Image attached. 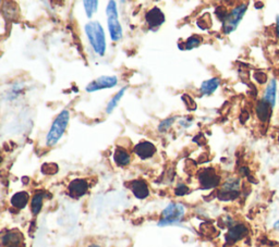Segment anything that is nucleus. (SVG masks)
Instances as JSON below:
<instances>
[{
  "label": "nucleus",
  "mask_w": 279,
  "mask_h": 247,
  "mask_svg": "<svg viewBox=\"0 0 279 247\" xmlns=\"http://www.w3.org/2000/svg\"><path fill=\"white\" fill-rule=\"evenodd\" d=\"M130 190L138 199H145L150 195L149 185L144 180H133L130 184Z\"/></svg>",
  "instance_id": "12"
},
{
  "label": "nucleus",
  "mask_w": 279,
  "mask_h": 247,
  "mask_svg": "<svg viewBox=\"0 0 279 247\" xmlns=\"http://www.w3.org/2000/svg\"><path fill=\"white\" fill-rule=\"evenodd\" d=\"M176 120H177V117H170V118L163 120V121L160 123V125H158V131L165 132V131L169 130L171 128V125L174 123Z\"/></svg>",
  "instance_id": "25"
},
{
  "label": "nucleus",
  "mask_w": 279,
  "mask_h": 247,
  "mask_svg": "<svg viewBox=\"0 0 279 247\" xmlns=\"http://www.w3.org/2000/svg\"><path fill=\"white\" fill-rule=\"evenodd\" d=\"M276 92H277V82H276L275 78H273V79H271L270 83L267 84L264 96H263V99L266 100L269 103H271V106L273 108H274L276 105Z\"/></svg>",
  "instance_id": "17"
},
{
  "label": "nucleus",
  "mask_w": 279,
  "mask_h": 247,
  "mask_svg": "<svg viewBox=\"0 0 279 247\" xmlns=\"http://www.w3.org/2000/svg\"><path fill=\"white\" fill-rule=\"evenodd\" d=\"M274 228L276 230H279V220H277L275 223H274Z\"/></svg>",
  "instance_id": "32"
},
{
  "label": "nucleus",
  "mask_w": 279,
  "mask_h": 247,
  "mask_svg": "<svg viewBox=\"0 0 279 247\" xmlns=\"http://www.w3.org/2000/svg\"><path fill=\"white\" fill-rule=\"evenodd\" d=\"M89 191V183L84 179H74L68 185V194L72 198H81Z\"/></svg>",
  "instance_id": "9"
},
{
  "label": "nucleus",
  "mask_w": 279,
  "mask_h": 247,
  "mask_svg": "<svg viewBox=\"0 0 279 247\" xmlns=\"http://www.w3.org/2000/svg\"><path fill=\"white\" fill-rule=\"evenodd\" d=\"M247 10L248 3H240L237 7H234L230 12H228L225 21L223 22V30L225 34H230V33L237 30Z\"/></svg>",
  "instance_id": "4"
},
{
  "label": "nucleus",
  "mask_w": 279,
  "mask_h": 247,
  "mask_svg": "<svg viewBox=\"0 0 279 247\" xmlns=\"http://www.w3.org/2000/svg\"><path fill=\"white\" fill-rule=\"evenodd\" d=\"M182 100H183V103H184L185 108H187L189 111H194L195 110V109H196V103L189 95H187V94L183 95L182 96Z\"/></svg>",
  "instance_id": "26"
},
{
  "label": "nucleus",
  "mask_w": 279,
  "mask_h": 247,
  "mask_svg": "<svg viewBox=\"0 0 279 247\" xmlns=\"http://www.w3.org/2000/svg\"><path fill=\"white\" fill-rule=\"evenodd\" d=\"M133 151L142 160H146V159H151L152 157L155 156V153L157 152V148L153 143L149 141H143L134 146Z\"/></svg>",
  "instance_id": "10"
},
{
  "label": "nucleus",
  "mask_w": 279,
  "mask_h": 247,
  "mask_svg": "<svg viewBox=\"0 0 279 247\" xmlns=\"http://www.w3.org/2000/svg\"><path fill=\"white\" fill-rule=\"evenodd\" d=\"M30 200V195L26 192H19V193H15L12 197H11L10 202L11 206L16 208V209H23L26 207V205L29 204Z\"/></svg>",
  "instance_id": "18"
},
{
  "label": "nucleus",
  "mask_w": 279,
  "mask_h": 247,
  "mask_svg": "<svg viewBox=\"0 0 279 247\" xmlns=\"http://www.w3.org/2000/svg\"><path fill=\"white\" fill-rule=\"evenodd\" d=\"M113 161L118 167H125L131 162V155L122 147H117L113 151Z\"/></svg>",
  "instance_id": "15"
},
{
  "label": "nucleus",
  "mask_w": 279,
  "mask_h": 247,
  "mask_svg": "<svg viewBox=\"0 0 279 247\" xmlns=\"http://www.w3.org/2000/svg\"><path fill=\"white\" fill-rule=\"evenodd\" d=\"M221 85V79L218 78H213L210 80L204 81L203 83L201 84V95L202 96H210L214 93L218 87Z\"/></svg>",
  "instance_id": "16"
},
{
  "label": "nucleus",
  "mask_w": 279,
  "mask_h": 247,
  "mask_svg": "<svg viewBox=\"0 0 279 247\" xmlns=\"http://www.w3.org/2000/svg\"><path fill=\"white\" fill-rule=\"evenodd\" d=\"M254 78H255L256 81L259 82L260 84H264V83H266V81H267V75L265 73H262V72L255 73Z\"/></svg>",
  "instance_id": "30"
},
{
  "label": "nucleus",
  "mask_w": 279,
  "mask_h": 247,
  "mask_svg": "<svg viewBox=\"0 0 279 247\" xmlns=\"http://www.w3.org/2000/svg\"><path fill=\"white\" fill-rule=\"evenodd\" d=\"M43 201H44V193L38 192V193L34 194L31 199V211L34 216L38 215L41 212L43 208Z\"/></svg>",
  "instance_id": "20"
},
{
  "label": "nucleus",
  "mask_w": 279,
  "mask_h": 247,
  "mask_svg": "<svg viewBox=\"0 0 279 247\" xmlns=\"http://www.w3.org/2000/svg\"><path fill=\"white\" fill-rule=\"evenodd\" d=\"M185 207L182 204L170 202L162 212L161 220L158 221V227H168L178 224L182 221L185 215Z\"/></svg>",
  "instance_id": "3"
},
{
  "label": "nucleus",
  "mask_w": 279,
  "mask_h": 247,
  "mask_svg": "<svg viewBox=\"0 0 279 247\" xmlns=\"http://www.w3.org/2000/svg\"><path fill=\"white\" fill-rule=\"evenodd\" d=\"M42 172L44 174H47V175L56 174L58 172V166H57L56 163L46 162V163H44L43 166H42Z\"/></svg>",
  "instance_id": "24"
},
{
  "label": "nucleus",
  "mask_w": 279,
  "mask_h": 247,
  "mask_svg": "<svg viewBox=\"0 0 279 247\" xmlns=\"http://www.w3.org/2000/svg\"><path fill=\"white\" fill-rule=\"evenodd\" d=\"M145 21L150 30H156L161 27L166 21V16L158 7H153L145 14Z\"/></svg>",
  "instance_id": "8"
},
{
  "label": "nucleus",
  "mask_w": 279,
  "mask_h": 247,
  "mask_svg": "<svg viewBox=\"0 0 279 247\" xmlns=\"http://www.w3.org/2000/svg\"><path fill=\"white\" fill-rule=\"evenodd\" d=\"M189 193V189L187 185L184 184H179L176 189V195L178 196H183V195H187Z\"/></svg>",
  "instance_id": "29"
},
{
  "label": "nucleus",
  "mask_w": 279,
  "mask_h": 247,
  "mask_svg": "<svg viewBox=\"0 0 279 247\" xmlns=\"http://www.w3.org/2000/svg\"><path fill=\"white\" fill-rule=\"evenodd\" d=\"M84 9L86 12V16L89 19H91L93 14H94L97 11V7H98V1H95V0H89V1H84Z\"/></svg>",
  "instance_id": "23"
},
{
  "label": "nucleus",
  "mask_w": 279,
  "mask_h": 247,
  "mask_svg": "<svg viewBox=\"0 0 279 247\" xmlns=\"http://www.w3.org/2000/svg\"><path fill=\"white\" fill-rule=\"evenodd\" d=\"M128 89V86H124L123 89L120 90L116 95H114L111 100H109V102L107 103V107H106V112L109 114V113H112L113 110H114V108H116L118 106V103L120 101V99L123 97L124 95V93L125 91H127Z\"/></svg>",
  "instance_id": "21"
},
{
  "label": "nucleus",
  "mask_w": 279,
  "mask_h": 247,
  "mask_svg": "<svg viewBox=\"0 0 279 247\" xmlns=\"http://www.w3.org/2000/svg\"><path fill=\"white\" fill-rule=\"evenodd\" d=\"M70 120V112L68 110H62L60 112L49 129L47 136H46V145L49 147H53L61 140L65 130L68 128Z\"/></svg>",
  "instance_id": "2"
},
{
  "label": "nucleus",
  "mask_w": 279,
  "mask_h": 247,
  "mask_svg": "<svg viewBox=\"0 0 279 247\" xmlns=\"http://www.w3.org/2000/svg\"><path fill=\"white\" fill-rule=\"evenodd\" d=\"M106 14L107 18H111V16H118V10H117V5H116V1H109L108 5L106 8Z\"/></svg>",
  "instance_id": "27"
},
{
  "label": "nucleus",
  "mask_w": 279,
  "mask_h": 247,
  "mask_svg": "<svg viewBox=\"0 0 279 247\" xmlns=\"http://www.w3.org/2000/svg\"><path fill=\"white\" fill-rule=\"evenodd\" d=\"M202 41L203 38L199 35H192L191 37H189L187 41L184 43V46L182 47V49L184 48V50H191V49H194L196 47H199L201 45Z\"/></svg>",
  "instance_id": "22"
},
{
  "label": "nucleus",
  "mask_w": 279,
  "mask_h": 247,
  "mask_svg": "<svg viewBox=\"0 0 279 247\" xmlns=\"http://www.w3.org/2000/svg\"><path fill=\"white\" fill-rule=\"evenodd\" d=\"M205 19H206V14L202 16V18L198 21V26L202 30H207L212 25L211 24V19L209 21H205Z\"/></svg>",
  "instance_id": "28"
},
{
  "label": "nucleus",
  "mask_w": 279,
  "mask_h": 247,
  "mask_svg": "<svg viewBox=\"0 0 279 247\" xmlns=\"http://www.w3.org/2000/svg\"><path fill=\"white\" fill-rule=\"evenodd\" d=\"M22 235L19 232H8L2 237V245L4 247H20Z\"/></svg>",
  "instance_id": "19"
},
{
  "label": "nucleus",
  "mask_w": 279,
  "mask_h": 247,
  "mask_svg": "<svg viewBox=\"0 0 279 247\" xmlns=\"http://www.w3.org/2000/svg\"><path fill=\"white\" fill-rule=\"evenodd\" d=\"M276 34L279 40V15L276 16Z\"/></svg>",
  "instance_id": "31"
},
{
  "label": "nucleus",
  "mask_w": 279,
  "mask_h": 247,
  "mask_svg": "<svg viewBox=\"0 0 279 247\" xmlns=\"http://www.w3.org/2000/svg\"><path fill=\"white\" fill-rule=\"evenodd\" d=\"M85 34L92 46L98 56L103 57L106 53V35L103 26L98 21H91L84 27Z\"/></svg>",
  "instance_id": "1"
},
{
  "label": "nucleus",
  "mask_w": 279,
  "mask_h": 247,
  "mask_svg": "<svg viewBox=\"0 0 279 247\" xmlns=\"http://www.w3.org/2000/svg\"><path fill=\"white\" fill-rule=\"evenodd\" d=\"M249 230L244 226L243 223H237L233 224L229 228L228 232L226 234V240L228 243H236L238 241L242 240L245 235L248 234Z\"/></svg>",
  "instance_id": "11"
},
{
  "label": "nucleus",
  "mask_w": 279,
  "mask_h": 247,
  "mask_svg": "<svg viewBox=\"0 0 279 247\" xmlns=\"http://www.w3.org/2000/svg\"><path fill=\"white\" fill-rule=\"evenodd\" d=\"M89 247H101V246L97 245V244H91Z\"/></svg>",
  "instance_id": "33"
},
{
  "label": "nucleus",
  "mask_w": 279,
  "mask_h": 247,
  "mask_svg": "<svg viewBox=\"0 0 279 247\" xmlns=\"http://www.w3.org/2000/svg\"><path fill=\"white\" fill-rule=\"evenodd\" d=\"M118 84V78L116 75H103L100 78L92 81L90 84H87L85 91L87 93H94L101 90L112 89Z\"/></svg>",
  "instance_id": "7"
},
{
  "label": "nucleus",
  "mask_w": 279,
  "mask_h": 247,
  "mask_svg": "<svg viewBox=\"0 0 279 247\" xmlns=\"http://www.w3.org/2000/svg\"><path fill=\"white\" fill-rule=\"evenodd\" d=\"M200 185L203 190H212L217 188L221 183V177L214 168L203 169L199 174Z\"/></svg>",
  "instance_id": "6"
},
{
  "label": "nucleus",
  "mask_w": 279,
  "mask_h": 247,
  "mask_svg": "<svg viewBox=\"0 0 279 247\" xmlns=\"http://www.w3.org/2000/svg\"><path fill=\"white\" fill-rule=\"evenodd\" d=\"M240 186L241 181L238 178H229L225 181V183L222 185L217 193L218 199L223 201H230L238 198L240 195Z\"/></svg>",
  "instance_id": "5"
},
{
  "label": "nucleus",
  "mask_w": 279,
  "mask_h": 247,
  "mask_svg": "<svg viewBox=\"0 0 279 247\" xmlns=\"http://www.w3.org/2000/svg\"><path fill=\"white\" fill-rule=\"evenodd\" d=\"M272 109L273 107L271 106V103L267 102L262 98L261 100L258 101L255 107V112L258 119L261 122H267L271 119L272 116Z\"/></svg>",
  "instance_id": "14"
},
{
  "label": "nucleus",
  "mask_w": 279,
  "mask_h": 247,
  "mask_svg": "<svg viewBox=\"0 0 279 247\" xmlns=\"http://www.w3.org/2000/svg\"><path fill=\"white\" fill-rule=\"evenodd\" d=\"M107 25L109 30V35L112 42H119L122 38V27L119 23L118 16H111L107 18Z\"/></svg>",
  "instance_id": "13"
}]
</instances>
